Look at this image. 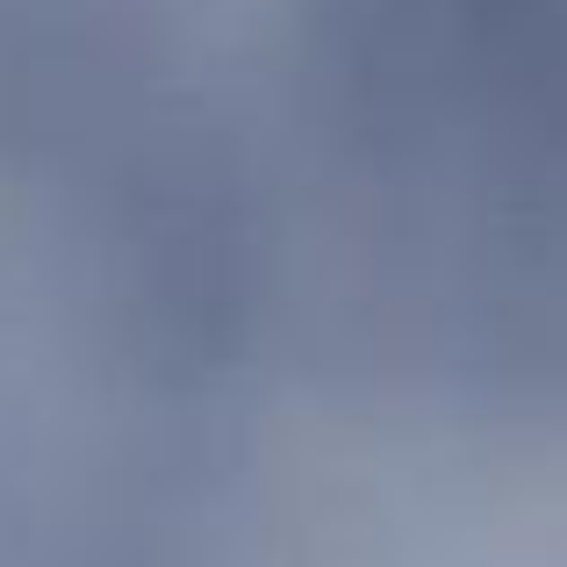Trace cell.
Instances as JSON below:
<instances>
[{
    "label": "cell",
    "instance_id": "cell-1",
    "mask_svg": "<svg viewBox=\"0 0 567 567\" xmlns=\"http://www.w3.org/2000/svg\"><path fill=\"white\" fill-rule=\"evenodd\" d=\"M554 567H567V560H554Z\"/></svg>",
    "mask_w": 567,
    "mask_h": 567
}]
</instances>
